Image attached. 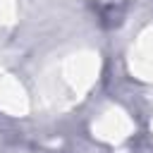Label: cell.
Returning <instances> with one entry per match:
<instances>
[{
  "instance_id": "cell-1",
  "label": "cell",
  "mask_w": 153,
  "mask_h": 153,
  "mask_svg": "<svg viewBox=\"0 0 153 153\" xmlns=\"http://www.w3.org/2000/svg\"><path fill=\"white\" fill-rule=\"evenodd\" d=\"M100 55L91 48L74 50L65 55L43 76V100L55 110H67L76 105L98 81Z\"/></svg>"
},
{
  "instance_id": "cell-2",
  "label": "cell",
  "mask_w": 153,
  "mask_h": 153,
  "mask_svg": "<svg viewBox=\"0 0 153 153\" xmlns=\"http://www.w3.org/2000/svg\"><path fill=\"white\" fill-rule=\"evenodd\" d=\"M91 131L98 141L105 143H122L124 139H129L134 134V120L129 117V112L120 105H108L98 112V117L91 124Z\"/></svg>"
},
{
  "instance_id": "cell-3",
  "label": "cell",
  "mask_w": 153,
  "mask_h": 153,
  "mask_svg": "<svg viewBox=\"0 0 153 153\" xmlns=\"http://www.w3.org/2000/svg\"><path fill=\"white\" fill-rule=\"evenodd\" d=\"M129 72L141 81H153V22L143 26L127 55Z\"/></svg>"
},
{
  "instance_id": "cell-4",
  "label": "cell",
  "mask_w": 153,
  "mask_h": 153,
  "mask_svg": "<svg viewBox=\"0 0 153 153\" xmlns=\"http://www.w3.org/2000/svg\"><path fill=\"white\" fill-rule=\"evenodd\" d=\"M29 110H31V100L24 84L17 76L2 72L0 74V112L10 117H24L29 115Z\"/></svg>"
},
{
  "instance_id": "cell-5",
  "label": "cell",
  "mask_w": 153,
  "mask_h": 153,
  "mask_svg": "<svg viewBox=\"0 0 153 153\" xmlns=\"http://www.w3.org/2000/svg\"><path fill=\"white\" fill-rule=\"evenodd\" d=\"M17 19V0H0V29L12 26Z\"/></svg>"
},
{
  "instance_id": "cell-6",
  "label": "cell",
  "mask_w": 153,
  "mask_h": 153,
  "mask_svg": "<svg viewBox=\"0 0 153 153\" xmlns=\"http://www.w3.org/2000/svg\"><path fill=\"white\" fill-rule=\"evenodd\" d=\"M151 134H153V120H151Z\"/></svg>"
}]
</instances>
